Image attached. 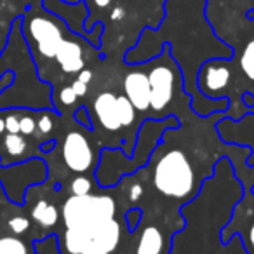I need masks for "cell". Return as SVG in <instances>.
I'll use <instances>...</instances> for the list:
<instances>
[{
	"instance_id": "obj_1",
	"label": "cell",
	"mask_w": 254,
	"mask_h": 254,
	"mask_svg": "<svg viewBox=\"0 0 254 254\" xmlns=\"http://www.w3.org/2000/svg\"><path fill=\"white\" fill-rule=\"evenodd\" d=\"M115 202L108 195H71L63 205L66 228H82L92 235L101 223L113 219Z\"/></svg>"
},
{
	"instance_id": "obj_2",
	"label": "cell",
	"mask_w": 254,
	"mask_h": 254,
	"mask_svg": "<svg viewBox=\"0 0 254 254\" xmlns=\"http://www.w3.org/2000/svg\"><path fill=\"white\" fill-rule=\"evenodd\" d=\"M195 173L191 162L181 150L167 152L153 171V187L162 195L183 198L193 190Z\"/></svg>"
},
{
	"instance_id": "obj_3",
	"label": "cell",
	"mask_w": 254,
	"mask_h": 254,
	"mask_svg": "<svg viewBox=\"0 0 254 254\" xmlns=\"http://www.w3.org/2000/svg\"><path fill=\"white\" fill-rule=\"evenodd\" d=\"M28 30H30L32 39L35 40L37 49H39V53L42 54V56H46V58L56 56L61 42L64 40L63 33H61L60 26H58L56 23L47 18L37 16V18H33L32 21H30Z\"/></svg>"
},
{
	"instance_id": "obj_4",
	"label": "cell",
	"mask_w": 254,
	"mask_h": 254,
	"mask_svg": "<svg viewBox=\"0 0 254 254\" xmlns=\"http://www.w3.org/2000/svg\"><path fill=\"white\" fill-rule=\"evenodd\" d=\"M64 164L73 173H85L92 164V150L84 134L73 131L68 132L63 143Z\"/></svg>"
},
{
	"instance_id": "obj_5",
	"label": "cell",
	"mask_w": 254,
	"mask_h": 254,
	"mask_svg": "<svg viewBox=\"0 0 254 254\" xmlns=\"http://www.w3.org/2000/svg\"><path fill=\"white\" fill-rule=\"evenodd\" d=\"M150 108L164 110L173 98L174 75L167 66H157L150 71Z\"/></svg>"
},
{
	"instance_id": "obj_6",
	"label": "cell",
	"mask_w": 254,
	"mask_h": 254,
	"mask_svg": "<svg viewBox=\"0 0 254 254\" xmlns=\"http://www.w3.org/2000/svg\"><path fill=\"white\" fill-rule=\"evenodd\" d=\"M124 91H126V98L132 103L136 110H145L150 108V80L148 75L141 73V71H132L124 78Z\"/></svg>"
},
{
	"instance_id": "obj_7",
	"label": "cell",
	"mask_w": 254,
	"mask_h": 254,
	"mask_svg": "<svg viewBox=\"0 0 254 254\" xmlns=\"http://www.w3.org/2000/svg\"><path fill=\"white\" fill-rule=\"evenodd\" d=\"M94 112L101 126L108 131H117L122 127L117 115V96L112 92H101L94 99Z\"/></svg>"
},
{
	"instance_id": "obj_8",
	"label": "cell",
	"mask_w": 254,
	"mask_h": 254,
	"mask_svg": "<svg viewBox=\"0 0 254 254\" xmlns=\"http://www.w3.org/2000/svg\"><path fill=\"white\" fill-rule=\"evenodd\" d=\"M54 58L64 73H78L80 70H84L82 47L73 40H63Z\"/></svg>"
},
{
	"instance_id": "obj_9",
	"label": "cell",
	"mask_w": 254,
	"mask_h": 254,
	"mask_svg": "<svg viewBox=\"0 0 254 254\" xmlns=\"http://www.w3.org/2000/svg\"><path fill=\"white\" fill-rule=\"evenodd\" d=\"M91 240H92V246L99 247V249L106 251V253L115 251L120 242L119 223H117L115 219H108V221L101 223V225L92 232Z\"/></svg>"
},
{
	"instance_id": "obj_10",
	"label": "cell",
	"mask_w": 254,
	"mask_h": 254,
	"mask_svg": "<svg viewBox=\"0 0 254 254\" xmlns=\"http://www.w3.org/2000/svg\"><path fill=\"white\" fill-rule=\"evenodd\" d=\"M162 247L164 235L160 233V230L155 228V226H148V228L143 230L141 237H139L136 254H160Z\"/></svg>"
},
{
	"instance_id": "obj_11",
	"label": "cell",
	"mask_w": 254,
	"mask_h": 254,
	"mask_svg": "<svg viewBox=\"0 0 254 254\" xmlns=\"http://www.w3.org/2000/svg\"><path fill=\"white\" fill-rule=\"evenodd\" d=\"M92 244L91 233L82 228H66L64 233V247L70 254H82Z\"/></svg>"
},
{
	"instance_id": "obj_12",
	"label": "cell",
	"mask_w": 254,
	"mask_h": 254,
	"mask_svg": "<svg viewBox=\"0 0 254 254\" xmlns=\"http://www.w3.org/2000/svg\"><path fill=\"white\" fill-rule=\"evenodd\" d=\"M2 148H4L2 160H4L5 157H11L12 160H18L19 157L25 155L26 148H28V143H26L25 136H23L21 132H18V134L7 132V134L4 136V141H2Z\"/></svg>"
},
{
	"instance_id": "obj_13",
	"label": "cell",
	"mask_w": 254,
	"mask_h": 254,
	"mask_svg": "<svg viewBox=\"0 0 254 254\" xmlns=\"http://www.w3.org/2000/svg\"><path fill=\"white\" fill-rule=\"evenodd\" d=\"M32 218L35 219L39 225L49 228V226H54L58 223L60 212H58L56 205L49 204V202H46V200H39L35 204V207L32 209Z\"/></svg>"
},
{
	"instance_id": "obj_14",
	"label": "cell",
	"mask_w": 254,
	"mask_h": 254,
	"mask_svg": "<svg viewBox=\"0 0 254 254\" xmlns=\"http://www.w3.org/2000/svg\"><path fill=\"white\" fill-rule=\"evenodd\" d=\"M230 80V70L225 66H209L205 71V85L211 91H219Z\"/></svg>"
},
{
	"instance_id": "obj_15",
	"label": "cell",
	"mask_w": 254,
	"mask_h": 254,
	"mask_svg": "<svg viewBox=\"0 0 254 254\" xmlns=\"http://www.w3.org/2000/svg\"><path fill=\"white\" fill-rule=\"evenodd\" d=\"M134 106L126 96L117 98V115H119L120 126H131L134 122Z\"/></svg>"
},
{
	"instance_id": "obj_16",
	"label": "cell",
	"mask_w": 254,
	"mask_h": 254,
	"mask_svg": "<svg viewBox=\"0 0 254 254\" xmlns=\"http://www.w3.org/2000/svg\"><path fill=\"white\" fill-rule=\"evenodd\" d=\"M0 254H28V247L18 237H0Z\"/></svg>"
},
{
	"instance_id": "obj_17",
	"label": "cell",
	"mask_w": 254,
	"mask_h": 254,
	"mask_svg": "<svg viewBox=\"0 0 254 254\" xmlns=\"http://www.w3.org/2000/svg\"><path fill=\"white\" fill-rule=\"evenodd\" d=\"M240 66H242V71L254 80V40H251L246 46L242 54V60H240Z\"/></svg>"
},
{
	"instance_id": "obj_18",
	"label": "cell",
	"mask_w": 254,
	"mask_h": 254,
	"mask_svg": "<svg viewBox=\"0 0 254 254\" xmlns=\"http://www.w3.org/2000/svg\"><path fill=\"white\" fill-rule=\"evenodd\" d=\"M70 190L73 195H89L91 193V181L84 176H78L71 181L70 185Z\"/></svg>"
},
{
	"instance_id": "obj_19",
	"label": "cell",
	"mask_w": 254,
	"mask_h": 254,
	"mask_svg": "<svg viewBox=\"0 0 254 254\" xmlns=\"http://www.w3.org/2000/svg\"><path fill=\"white\" fill-rule=\"evenodd\" d=\"M7 226L12 233L21 235V233H25L26 230L30 228V221H28V218H25V216H14V218H11L7 221Z\"/></svg>"
},
{
	"instance_id": "obj_20",
	"label": "cell",
	"mask_w": 254,
	"mask_h": 254,
	"mask_svg": "<svg viewBox=\"0 0 254 254\" xmlns=\"http://www.w3.org/2000/svg\"><path fill=\"white\" fill-rule=\"evenodd\" d=\"M37 131V122L33 117H21L19 119V132L23 136H32Z\"/></svg>"
},
{
	"instance_id": "obj_21",
	"label": "cell",
	"mask_w": 254,
	"mask_h": 254,
	"mask_svg": "<svg viewBox=\"0 0 254 254\" xmlns=\"http://www.w3.org/2000/svg\"><path fill=\"white\" fill-rule=\"evenodd\" d=\"M53 119L49 115H42L39 120H37V129H39L42 134H47V132L53 131Z\"/></svg>"
},
{
	"instance_id": "obj_22",
	"label": "cell",
	"mask_w": 254,
	"mask_h": 254,
	"mask_svg": "<svg viewBox=\"0 0 254 254\" xmlns=\"http://www.w3.org/2000/svg\"><path fill=\"white\" fill-rule=\"evenodd\" d=\"M60 98H61V103H64V105H73L75 99H77L78 96L75 94V91L71 89V85H70V87H63V89H61Z\"/></svg>"
},
{
	"instance_id": "obj_23",
	"label": "cell",
	"mask_w": 254,
	"mask_h": 254,
	"mask_svg": "<svg viewBox=\"0 0 254 254\" xmlns=\"http://www.w3.org/2000/svg\"><path fill=\"white\" fill-rule=\"evenodd\" d=\"M5 131L11 132V134H18L19 132V119L16 115L5 117Z\"/></svg>"
},
{
	"instance_id": "obj_24",
	"label": "cell",
	"mask_w": 254,
	"mask_h": 254,
	"mask_svg": "<svg viewBox=\"0 0 254 254\" xmlns=\"http://www.w3.org/2000/svg\"><path fill=\"white\" fill-rule=\"evenodd\" d=\"M71 89H73L75 94H77V96H84L85 92H87V84H84V82H80L77 78V80H75L73 84H71Z\"/></svg>"
},
{
	"instance_id": "obj_25",
	"label": "cell",
	"mask_w": 254,
	"mask_h": 254,
	"mask_svg": "<svg viewBox=\"0 0 254 254\" xmlns=\"http://www.w3.org/2000/svg\"><path fill=\"white\" fill-rule=\"evenodd\" d=\"M143 195V187L141 185H132L131 190H129V198L131 200H139V197Z\"/></svg>"
},
{
	"instance_id": "obj_26",
	"label": "cell",
	"mask_w": 254,
	"mask_h": 254,
	"mask_svg": "<svg viewBox=\"0 0 254 254\" xmlns=\"http://www.w3.org/2000/svg\"><path fill=\"white\" fill-rule=\"evenodd\" d=\"M92 78V71L91 70H80L78 71V80L84 82V84H89Z\"/></svg>"
},
{
	"instance_id": "obj_27",
	"label": "cell",
	"mask_w": 254,
	"mask_h": 254,
	"mask_svg": "<svg viewBox=\"0 0 254 254\" xmlns=\"http://www.w3.org/2000/svg\"><path fill=\"white\" fill-rule=\"evenodd\" d=\"M124 16H126V11H124V7H120V5L112 11V19H113V21H120Z\"/></svg>"
},
{
	"instance_id": "obj_28",
	"label": "cell",
	"mask_w": 254,
	"mask_h": 254,
	"mask_svg": "<svg viewBox=\"0 0 254 254\" xmlns=\"http://www.w3.org/2000/svg\"><path fill=\"white\" fill-rule=\"evenodd\" d=\"M82 254H110V253H106V251L99 249V247H96V246H92V244H91V246H89Z\"/></svg>"
},
{
	"instance_id": "obj_29",
	"label": "cell",
	"mask_w": 254,
	"mask_h": 254,
	"mask_svg": "<svg viewBox=\"0 0 254 254\" xmlns=\"http://www.w3.org/2000/svg\"><path fill=\"white\" fill-rule=\"evenodd\" d=\"M96 2V5H98V7H106V5H110V2H112V0H94Z\"/></svg>"
},
{
	"instance_id": "obj_30",
	"label": "cell",
	"mask_w": 254,
	"mask_h": 254,
	"mask_svg": "<svg viewBox=\"0 0 254 254\" xmlns=\"http://www.w3.org/2000/svg\"><path fill=\"white\" fill-rule=\"evenodd\" d=\"M5 132V120L0 117V134H4Z\"/></svg>"
},
{
	"instance_id": "obj_31",
	"label": "cell",
	"mask_w": 254,
	"mask_h": 254,
	"mask_svg": "<svg viewBox=\"0 0 254 254\" xmlns=\"http://www.w3.org/2000/svg\"><path fill=\"white\" fill-rule=\"evenodd\" d=\"M249 240H251V244L254 246V223H253V226H251V232H249Z\"/></svg>"
}]
</instances>
